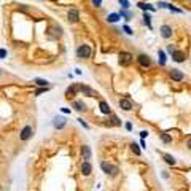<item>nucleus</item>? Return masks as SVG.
Segmentation results:
<instances>
[{
    "instance_id": "nucleus-1",
    "label": "nucleus",
    "mask_w": 191,
    "mask_h": 191,
    "mask_svg": "<svg viewBox=\"0 0 191 191\" xmlns=\"http://www.w3.org/2000/svg\"><path fill=\"white\" fill-rule=\"evenodd\" d=\"M118 61H119V64H121L123 67H127V65H131V62L134 61V56H132L131 53H127V51H121L118 54Z\"/></svg>"
},
{
    "instance_id": "nucleus-2",
    "label": "nucleus",
    "mask_w": 191,
    "mask_h": 191,
    "mask_svg": "<svg viewBox=\"0 0 191 191\" xmlns=\"http://www.w3.org/2000/svg\"><path fill=\"white\" fill-rule=\"evenodd\" d=\"M91 48H89V45H80L78 49H77V57H80V59H88V57H91Z\"/></svg>"
},
{
    "instance_id": "nucleus-3",
    "label": "nucleus",
    "mask_w": 191,
    "mask_h": 191,
    "mask_svg": "<svg viewBox=\"0 0 191 191\" xmlns=\"http://www.w3.org/2000/svg\"><path fill=\"white\" fill-rule=\"evenodd\" d=\"M32 135H34V127L32 126H24L22 131L19 132V139H21L22 142H27L29 139H32Z\"/></svg>"
},
{
    "instance_id": "nucleus-4",
    "label": "nucleus",
    "mask_w": 191,
    "mask_h": 191,
    "mask_svg": "<svg viewBox=\"0 0 191 191\" xmlns=\"http://www.w3.org/2000/svg\"><path fill=\"white\" fill-rule=\"evenodd\" d=\"M137 61H139L140 67H143V69L151 67V59H150V56H148V54H140V56L137 57Z\"/></svg>"
},
{
    "instance_id": "nucleus-5",
    "label": "nucleus",
    "mask_w": 191,
    "mask_h": 191,
    "mask_svg": "<svg viewBox=\"0 0 191 191\" xmlns=\"http://www.w3.org/2000/svg\"><path fill=\"white\" fill-rule=\"evenodd\" d=\"M119 107L123 108L124 112H131L132 110V107H134V105H132V100L129 99V97H124V99H119Z\"/></svg>"
},
{
    "instance_id": "nucleus-6",
    "label": "nucleus",
    "mask_w": 191,
    "mask_h": 191,
    "mask_svg": "<svg viewBox=\"0 0 191 191\" xmlns=\"http://www.w3.org/2000/svg\"><path fill=\"white\" fill-rule=\"evenodd\" d=\"M65 124H67V119L64 116H54L53 118V126L56 129H62V127H65Z\"/></svg>"
},
{
    "instance_id": "nucleus-7",
    "label": "nucleus",
    "mask_w": 191,
    "mask_h": 191,
    "mask_svg": "<svg viewBox=\"0 0 191 191\" xmlns=\"http://www.w3.org/2000/svg\"><path fill=\"white\" fill-rule=\"evenodd\" d=\"M78 91H80V84L73 83L72 86H69V88H67V91H65V97H67V99H72V97L75 96Z\"/></svg>"
},
{
    "instance_id": "nucleus-8",
    "label": "nucleus",
    "mask_w": 191,
    "mask_h": 191,
    "mask_svg": "<svg viewBox=\"0 0 191 191\" xmlns=\"http://www.w3.org/2000/svg\"><path fill=\"white\" fill-rule=\"evenodd\" d=\"M169 75H170V78H172L174 81H182L183 78H185L183 72H182V70H178V69H172L169 72Z\"/></svg>"
},
{
    "instance_id": "nucleus-9",
    "label": "nucleus",
    "mask_w": 191,
    "mask_h": 191,
    "mask_svg": "<svg viewBox=\"0 0 191 191\" xmlns=\"http://www.w3.org/2000/svg\"><path fill=\"white\" fill-rule=\"evenodd\" d=\"M159 32H161V37L162 38H170L172 37V27L170 26H167V24H164V26H161V30H159Z\"/></svg>"
},
{
    "instance_id": "nucleus-10",
    "label": "nucleus",
    "mask_w": 191,
    "mask_h": 191,
    "mask_svg": "<svg viewBox=\"0 0 191 191\" xmlns=\"http://www.w3.org/2000/svg\"><path fill=\"white\" fill-rule=\"evenodd\" d=\"M92 172V166H91V162L89 161H84L83 164H81V174L84 175V177H89Z\"/></svg>"
},
{
    "instance_id": "nucleus-11",
    "label": "nucleus",
    "mask_w": 191,
    "mask_h": 191,
    "mask_svg": "<svg viewBox=\"0 0 191 191\" xmlns=\"http://www.w3.org/2000/svg\"><path fill=\"white\" fill-rule=\"evenodd\" d=\"M80 92H83V96H88V97H96V96H97L91 88H89V86H84V84H80Z\"/></svg>"
},
{
    "instance_id": "nucleus-12",
    "label": "nucleus",
    "mask_w": 191,
    "mask_h": 191,
    "mask_svg": "<svg viewBox=\"0 0 191 191\" xmlns=\"http://www.w3.org/2000/svg\"><path fill=\"white\" fill-rule=\"evenodd\" d=\"M99 108H100V112L104 113V115H112V110H110V105H108L105 100H100L99 102Z\"/></svg>"
},
{
    "instance_id": "nucleus-13",
    "label": "nucleus",
    "mask_w": 191,
    "mask_h": 191,
    "mask_svg": "<svg viewBox=\"0 0 191 191\" xmlns=\"http://www.w3.org/2000/svg\"><path fill=\"white\" fill-rule=\"evenodd\" d=\"M81 156H83L84 161H89V159H91V148H89L88 145L81 147Z\"/></svg>"
},
{
    "instance_id": "nucleus-14",
    "label": "nucleus",
    "mask_w": 191,
    "mask_h": 191,
    "mask_svg": "<svg viewBox=\"0 0 191 191\" xmlns=\"http://www.w3.org/2000/svg\"><path fill=\"white\" fill-rule=\"evenodd\" d=\"M67 18H69V22H72V24H75L77 21H78V11L77 10H70L69 11V14H67Z\"/></svg>"
},
{
    "instance_id": "nucleus-15",
    "label": "nucleus",
    "mask_w": 191,
    "mask_h": 191,
    "mask_svg": "<svg viewBox=\"0 0 191 191\" xmlns=\"http://www.w3.org/2000/svg\"><path fill=\"white\" fill-rule=\"evenodd\" d=\"M172 59L175 62H183V61L186 59V56H185V53H183V51H175L172 54Z\"/></svg>"
},
{
    "instance_id": "nucleus-16",
    "label": "nucleus",
    "mask_w": 191,
    "mask_h": 191,
    "mask_svg": "<svg viewBox=\"0 0 191 191\" xmlns=\"http://www.w3.org/2000/svg\"><path fill=\"white\" fill-rule=\"evenodd\" d=\"M113 167H115V166L108 164V162H105V161H102V162H100V169H102V170H104V172L107 174V175H110V174H112Z\"/></svg>"
},
{
    "instance_id": "nucleus-17",
    "label": "nucleus",
    "mask_w": 191,
    "mask_h": 191,
    "mask_svg": "<svg viewBox=\"0 0 191 191\" xmlns=\"http://www.w3.org/2000/svg\"><path fill=\"white\" fill-rule=\"evenodd\" d=\"M73 108H75L77 112H86V105L81 102V100H75V102H73Z\"/></svg>"
},
{
    "instance_id": "nucleus-18",
    "label": "nucleus",
    "mask_w": 191,
    "mask_h": 191,
    "mask_svg": "<svg viewBox=\"0 0 191 191\" xmlns=\"http://www.w3.org/2000/svg\"><path fill=\"white\" fill-rule=\"evenodd\" d=\"M49 32H51V37L53 38H59L61 35H62V29H61V27H51V29H49Z\"/></svg>"
},
{
    "instance_id": "nucleus-19",
    "label": "nucleus",
    "mask_w": 191,
    "mask_h": 191,
    "mask_svg": "<svg viewBox=\"0 0 191 191\" xmlns=\"http://www.w3.org/2000/svg\"><path fill=\"white\" fill-rule=\"evenodd\" d=\"M34 83L35 84H37V86H40V88H46V86H48V80H43V78H35L34 80Z\"/></svg>"
},
{
    "instance_id": "nucleus-20",
    "label": "nucleus",
    "mask_w": 191,
    "mask_h": 191,
    "mask_svg": "<svg viewBox=\"0 0 191 191\" xmlns=\"http://www.w3.org/2000/svg\"><path fill=\"white\" fill-rule=\"evenodd\" d=\"M137 6H139V8H142V10H145V11H147V10L155 11V6H153V5H150V3H143V2H140Z\"/></svg>"
},
{
    "instance_id": "nucleus-21",
    "label": "nucleus",
    "mask_w": 191,
    "mask_h": 191,
    "mask_svg": "<svg viewBox=\"0 0 191 191\" xmlns=\"http://www.w3.org/2000/svg\"><path fill=\"white\" fill-rule=\"evenodd\" d=\"M119 18H121V16H119V13H113V14H108V16H107V21L108 22H116Z\"/></svg>"
},
{
    "instance_id": "nucleus-22",
    "label": "nucleus",
    "mask_w": 191,
    "mask_h": 191,
    "mask_svg": "<svg viewBox=\"0 0 191 191\" xmlns=\"http://www.w3.org/2000/svg\"><path fill=\"white\" fill-rule=\"evenodd\" d=\"M164 161H166L169 166H175V162H177V161H175V158L170 156V155H164Z\"/></svg>"
},
{
    "instance_id": "nucleus-23",
    "label": "nucleus",
    "mask_w": 191,
    "mask_h": 191,
    "mask_svg": "<svg viewBox=\"0 0 191 191\" xmlns=\"http://www.w3.org/2000/svg\"><path fill=\"white\" fill-rule=\"evenodd\" d=\"M158 57H159V64L164 65V64H166V54H164V51H162V49H159V51H158Z\"/></svg>"
},
{
    "instance_id": "nucleus-24",
    "label": "nucleus",
    "mask_w": 191,
    "mask_h": 191,
    "mask_svg": "<svg viewBox=\"0 0 191 191\" xmlns=\"http://www.w3.org/2000/svg\"><path fill=\"white\" fill-rule=\"evenodd\" d=\"M110 118H112V124H113V126H121V121L118 119V116H116V115H110Z\"/></svg>"
},
{
    "instance_id": "nucleus-25",
    "label": "nucleus",
    "mask_w": 191,
    "mask_h": 191,
    "mask_svg": "<svg viewBox=\"0 0 191 191\" xmlns=\"http://www.w3.org/2000/svg\"><path fill=\"white\" fill-rule=\"evenodd\" d=\"M131 150L134 151V155H137V156H140V148L137 143H131Z\"/></svg>"
},
{
    "instance_id": "nucleus-26",
    "label": "nucleus",
    "mask_w": 191,
    "mask_h": 191,
    "mask_svg": "<svg viewBox=\"0 0 191 191\" xmlns=\"http://www.w3.org/2000/svg\"><path fill=\"white\" fill-rule=\"evenodd\" d=\"M161 140L164 143H170V142H172V137H170L169 134H161Z\"/></svg>"
},
{
    "instance_id": "nucleus-27",
    "label": "nucleus",
    "mask_w": 191,
    "mask_h": 191,
    "mask_svg": "<svg viewBox=\"0 0 191 191\" xmlns=\"http://www.w3.org/2000/svg\"><path fill=\"white\" fill-rule=\"evenodd\" d=\"M151 18H150V14H148V13H145V14H143V22H145V24L148 26V27H150V29H151Z\"/></svg>"
},
{
    "instance_id": "nucleus-28",
    "label": "nucleus",
    "mask_w": 191,
    "mask_h": 191,
    "mask_svg": "<svg viewBox=\"0 0 191 191\" xmlns=\"http://www.w3.org/2000/svg\"><path fill=\"white\" fill-rule=\"evenodd\" d=\"M119 16H123V18H126V19H127V21H129V19L132 18V14L129 13V11H126V10H123V11H121V13H119Z\"/></svg>"
},
{
    "instance_id": "nucleus-29",
    "label": "nucleus",
    "mask_w": 191,
    "mask_h": 191,
    "mask_svg": "<svg viewBox=\"0 0 191 191\" xmlns=\"http://www.w3.org/2000/svg\"><path fill=\"white\" fill-rule=\"evenodd\" d=\"M48 86H46V88H40V89H37V91H35V96H40V94H43V92H46V91H48Z\"/></svg>"
},
{
    "instance_id": "nucleus-30",
    "label": "nucleus",
    "mask_w": 191,
    "mask_h": 191,
    "mask_svg": "<svg viewBox=\"0 0 191 191\" xmlns=\"http://www.w3.org/2000/svg\"><path fill=\"white\" fill-rule=\"evenodd\" d=\"M118 172H119L118 166H115V167H113V170H112V174H110V177H116V175H118Z\"/></svg>"
},
{
    "instance_id": "nucleus-31",
    "label": "nucleus",
    "mask_w": 191,
    "mask_h": 191,
    "mask_svg": "<svg viewBox=\"0 0 191 191\" xmlns=\"http://www.w3.org/2000/svg\"><path fill=\"white\" fill-rule=\"evenodd\" d=\"M119 3L123 5V8H124V10L129 8V2H127V0H119Z\"/></svg>"
},
{
    "instance_id": "nucleus-32",
    "label": "nucleus",
    "mask_w": 191,
    "mask_h": 191,
    "mask_svg": "<svg viewBox=\"0 0 191 191\" xmlns=\"http://www.w3.org/2000/svg\"><path fill=\"white\" fill-rule=\"evenodd\" d=\"M123 30H124V32H126L127 35H132V34H134V32H132V29H131L129 26H124V27H123Z\"/></svg>"
},
{
    "instance_id": "nucleus-33",
    "label": "nucleus",
    "mask_w": 191,
    "mask_h": 191,
    "mask_svg": "<svg viewBox=\"0 0 191 191\" xmlns=\"http://www.w3.org/2000/svg\"><path fill=\"white\" fill-rule=\"evenodd\" d=\"M167 51H169L170 54H174L175 51H177V49H175V46H174V45H169V46H167Z\"/></svg>"
},
{
    "instance_id": "nucleus-34",
    "label": "nucleus",
    "mask_w": 191,
    "mask_h": 191,
    "mask_svg": "<svg viewBox=\"0 0 191 191\" xmlns=\"http://www.w3.org/2000/svg\"><path fill=\"white\" fill-rule=\"evenodd\" d=\"M78 123H80V124H81V126H83V127H84V129H89V124H88V123H84V121H83V119H81V118L78 119Z\"/></svg>"
},
{
    "instance_id": "nucleus-35",
    "label": "nucleus",
    "mask_w": 191,
    "mask_h": 191,
    "mask_svg": "<svg viewBox=\"0 0 191 191\" xmlns=\"http://www.w3.org/2000/svg\"><path fill=\"white\" fill-rule=\"evenodd\" d=\"M92 5H94V6H97V8H99V6L102 5V0H92Z\"/></svg>"
},
{
    "instance_id": "nucleus-36",
    "label": "nucleus",
    "mask_w": 191,
    "mask_h": 191,
    "mask_svg": "<svg viewBox=\"0 0 191 191\" xmlns=\"http://www.w3.org/2000/svg\"><path fill=\"white\" fill-rule=\"evenodd\" d=\"M159 8H169V3H164V2H159Z\"/></svg>"
},
{
    "instance_id": "nucleus-37",
    "label": "nucleus",
    "mask_w": 191,
    "mask_h": 191,
    "mask_svg": "<svg viewBox=\"0 0 191 191\" xmlns=\"http://www.w3.org/2000/svg\"><path fill=\"white\" fill-rule=\"evenodd\" d=\"M169 10H170V11H175V13H182V10L175 8V6H172V5H169Z\"/></svg>"
},
{
    "instance_id": "nucleus-38",
    "label": "nucleus",
    "mask_w": 191,
    "mask_h": 191,
    "mask_svg": "<svg viewBox=\"0 0 191 191\" xmlns=\"http://www.w3.org/2000/svg\"><path fill=\"white\" fill-rule=\"evenodd\" d=\"M3 57H6V51L5 49H0V59H3Z\"/></svg>"
},
{
    "instance_id": "nucleus-39",
    "label": "nucleus",
    "mask_w": 191,
    "mask_h": 191,
    "mask_svg": "<svg viewBox=\"0 0 191 191\" xmlns=\"http://www.w3.org/2000/svg\"><path fill=\"white\" fill-rule=\"evenodd\" d=\"M147 135H148V131H142V132H140V137H142V139H145Z\"/></svg>"
},
{
    "instance_id": "nucleus-40",
    "label": "nucleus",
    "mask_w": 191,
    "mask_h": 191,
    "mask_svg": "<svg viewBox=\"0 0 191 191\" xmlns=\"http://www.w3.org/2000/svg\"><path fill=\"white\" fill-rule=\"evenodd\" d=\"M126 129L127 131H132V124L131 123H126Z\"/></svg>"
},
{
    "instance_id": "nucleus-41",
    "label": "nucleus",
    "mask_w": 191,
    "mask_h": 191,
    "mask_svg": "<svg viewBox=\"0 0 191 191\" xmlns=\"http://www.w3.org/2000/svg\"><path fill=\"white\" fill-rule=\"evenodd\" d=\"M62 112H64V113H70V108H65V107H62Z\"/></svg>"
},
{
    "instance_id": "nucleus-42",
    "label": "nucleus",
    "mask_w": 191,
    "mask_h": 191,
    "mask_svg": "<svg viewBox=\"0 0 191 191\" xmlns=\"http://www.w3.org/2000/svg\"><path fill=\"white\" fill-rule=\"evenodd\" d=\"M186 145H188V148H190V150H191V137L188 139V142H186Z\"/></svg>"
},
{
    "instance_id": "nucleus-43",
    "label": "nucleus",
    "mask_w": 191,
    "mask_h": 191,
    "mask_svg": "<svg viewBox=\"0 0 191 191\" xmlns=\"http://www.w3.org/2000/svg\"><path fill=\"white\" fill-rule=\"evenodd\" d=\"M0 75H2V70H0Z\"/></svg>"
},
{
    "instance_id": "nucleus-44",
    "label": "nucleus",
    "mask_w": 191,
    "mask_h": 191,
    "mask_svg": "<svg viewBox=\"0 0 191 191\" xmlns=\"http://www.w3.org/2000/svg\"><path fill=\"white\" fill-rule=\"evenodd\" d=\"M185 2H190V0H185Z\"/></svg>"
},
{
    "instance_id": "nucleus-45",
    "label": "nucleus",
    "mask_w": 191,
    "mask_h": 191,
    "mask_svg": "<svg viewBox=\"0 0 191 191\" xmlns=\"http://www.w3.org/2000/svg\"><path fill=\"white\" fill-rule=\"evenodd\" d=\"M0 188H2V186H0Z\"/></svg>"
}]
</instances>
